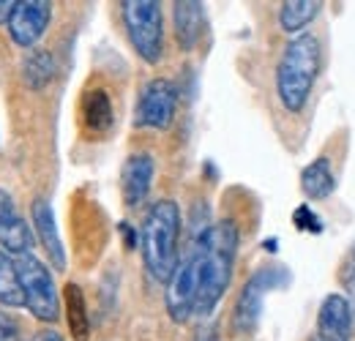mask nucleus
<instances>
[{
	"label": "nucleus",
	"mask_w": 355,
	"mask_h": 341,
	"mask_svg": "<svg viewBox=\"0 0 355 341\" xmlns=\"http://www.w3.org/2000/svg\"><path fill=\"white\" fill-rule=\"evenodd\" d=\"M238 256V224L232 218H222L208 224L186 252V259L194 273L197 306L194 317L205 320L216 311L224 292L232 281V268Z\"/></svg>",
	"instance_id": "obj_1"
},
{
	"label": "nucleus",
	"mask_w": 355,
	"mask_h": 341,
	"mask_svg": "<svg viewBox=\"0 0 355 341\" xmlns=\"http://www.w3.org/2000/svg\"><path fill=\"white\" fill-rule=\"evenodd\" d=\"M180 208L175 200H159L148 208L139 227L142 265L153 281L167 284L180 262Z\"/></svg>",
	"instance_id": "obj_2"
},
{
	"label": "nucleus",
	"mask_w": 355,
	"mask_h": 341,
	"mask_svg": "<svg viewBox=\"0 0 355 341\" xmlns=\"http://www.w3.org/2000/svg\"><path fill=\"white\" fill-rule=\"evenodd\" d=\"M322 66V46L311 33H301L284 46L276 66V96L290 115H301Z\"/></svg>",
	"instance_id": "obj_3"
},
{
	"label": "nucleus",
	"mask_w": 355,
	"mask_h": 341,
	"mask_svg": "<svg viewBox=\"0 0 355 341\" xmlns=\"http://www.w3.org/2000/svg\"><path fill=\"white\" fill-rule=\"evenodd\" d=\"M126 36L134 52L145 63H159L164 55V11L156 0H123L121 3Z\"/></svg>",
	"instance_id": "obj_4"
},
{
	"label": "nucleus",
	"mask_w": 355,
	"mask_h": 341,
	"mask_svg": "<svg viewBox=\"0 0 355 341\" xmlns=\"http://www.w3.org/2000/svg\"><path fill=\"white\" fill-rule=\"evenodd\" d=\"M14 268L22 284L25 308H31V314L42 322H55L60 317V295H58L52 270L33 252L14 256Z\"/></svg>",
	"instance_id": "obj_5"
},
{
	"label": "nucleus",
	"mask_w": 355,
	"mask_h": 341,
	"mask_svg": "<svg viewBox=\"0 0 355 341\" xmlns=\"http://www.w3.org/2000/svg\"><path fill=\"white\" fill-rule=\"evenodd\" d=\"M287 284V270L284 268H260L249 276V281L243 284L238 303H235V314H232V325L238 333H252L260 322L263 314V303L270 290Z\"/></svg>",
	"instance_id": "obj_6"
},
{
	"label": "nucleus",
	"mask_w": 355,
	"mask_h": 341,
	"mask_svg": "<svg viewBox=\"0 0 355 341\" xmlns=\"http://www.w3.org/2000/svg\"><path fill=\"white\" fill-rule=\"evenodd\" d=\"M175 110H178V87L170 80H164V77H156V80L145 82V87L139 90L137 110H134V123L142 128L164 131V128L173 126Z\"/></svg>",
	"instance_id": "obj_7"
},
{
	"label": "nucleus",
	"mask_w": 355,
	"mask_h": 341,
	"mask_svg": "<svg viewBox=\"0 0 355 341\" xmlns=\"http://www.w3.org/2000/svg\"><path fill=\"white\" fill-rule=\"evenodd\" d=\"M52 22V3L49 0H19L8 19V36L17 46L33 49L42 42Z\"/></svg>",
	"instance_id": "obj_8"
},
{
	"label": "nucleus",
	"mask_w": 355,
	"mask_h": 341,
	"mask_svg": "<svg viewBox=\"0 0 355 341\" xmlns=\"http://www.w3.org/2000/svg\"><path fill=\"white\" fill-rule=\"evenodd\" d=\"M353 328V308H350L347 298L339 292H331L320 303L311 341H350Z\"/></svg>",
	"instance_id": "obj_9"
},
{
	"label": "nucleus",
	"mask_w": 355,
	"mask_h": 341,
	"mask_svg": "<svg viewBox=\"0 0 355 341\" xmlns=\"http://www.w3.org/2000/svg\"><path fill=\"white\" fill-rule=\"evenodd\" d=\"M33 249V235L28 221L17 211V202L8 191L0 189V252L8 256L31 254Z\"/></svg>",
	"instance_id": "obj_10"
},
{
	"label": "nucleus",
	"mask_w": 355,
	"mask_h": 341,
	"mask_svg": "<svg viewBox=\"0 0 355 341\" xmlns=\"http://www.w3.org/2000/svg\"><path fill=\"white\" fill-rule=\"evenodd\" d=\"M153 175H156V161L150 153H132L123 164L121 172V189H123V200L129 208H139L153 186Z\"/></svg>",
	"instance_id": "obj_11"
},
{
	"label": "nucleus",
	"mask_w": 355,
	"mask_h": 341,
	"mask_svg": "<svg viewBox=\"0 0 355 341\" xmlns=\"http://www.w3.org/2000/svg\"><path fill=\"white\" fill-rule=\"evenodd\" d=\"M31 218H33L36 238H39V243L44 246L52 268H55V270H63V268H66L63 241H60V232H58V221H55V213H52V205L46 202L44 197H36V200H33V205H31Z\"/></svg>",
	"instance_id": "obj_12"
},
{
	"label": "nucleus",
	"mask_w": 355,
	"mask_h": 341,
	"mask_svg": "<svg viewBox=\"0 0 355 341\" xmlns=\"http://www.w3.org/2000/svg\"><path fill=\"white\" fill-rule=\"evenodd\" d=\"M173 25H175V39L180 44V49L191 52L205 33V6L197 0L173 3Z\"/></svg>",
	"instance_id": "obj_13"
},
{
	"label": "nucleus",
	"mask_w": 355,
	"mask_h": 341,
	"mask_svg": "<svg viewBox=\"0 0 355 341\" xmlns=\"http://www.w3.org/2000/svg\"><path fill=\"white\" fill-rule=\"evenodd\" d=\"M83 123L93 134H107L115 123V110H112V98L104 87L88 90L83 98Z\"/></svg>",
	"instance_id": "obj_14"
},
{
	"label": "nucleus",
	"mask_w": 355,
	"mask_h": 341,
	"mask_svg": "<svg viewBox=\"0 0 355 341\" xmlns=\"http://www.w3.org/2000/svg\"><path fill=\"white\" fill-rule=\"evenodd\" d=\"M301 189H304V194H306L309 200H325V197L334 194V189H336V175H334L331 161H328L325 156L314 159L311 164L304 167V172H301Z\"/></svg>",
	"instance_id": "obj_15"
},
{
	"label": "nucleus",
	"mask_w": 355,
	"mask_h": 341,
	"mask_svg": "<svg viewBox=\"0 0 355 341\" xmlns=\"http://www.w3.org/2000/svg\"><path fill=\"white\" fill-rule=\"evenodd\" d=\"M63 306H66V320H69V331L77 341H88L90 336V317L88 306H85V295L80 290V284L69 281L63 287Z\"/></svg>",
	"instance_id": "obj_16"
},
{
	"label": "nucleus",
	"mask_w": 355,
	"mask_h": 341,
	"mask_svg": "<svg viewBox=\"0 0 355 341\" xmlns=\"http://www.w3.org/2000/svg\"><path fill=\"white\" fill-rule=\"evenodd\" d=\"M22 82L31 87V90H44L52 77H55V58L49 49H31L25 58H22Z\"/></svg>",
	"instance_id": "obj_17"
},
{
	"label": "nucleus",
	"mask_w": 355,
	"mask_h": 341,
	"mask_svg": "<svg viewBox=\"0 0 355 341\" xmlns=\"http://www.w3.org/2000/svg\"><path fill=\"white\" fill-rule=\"evenodd\" d=\"M322 3L320 0H284L279 6V25L284 33H301L311 19L320 14Z\"/></svg>",
	"instance_id": "obj_18"
},
{
	"label": "nucleus",
	"mask_w": 355,
	"mask_h": 341,
	"mask_svg": "<svg viewBox=\"0 0 355 341\" xmlns=\"http://www.w3.org/2000/svg\"><path fill=\"white\" fill-rule=\"evenodd\" d=\"M0 306L6 308H22L25 306V295H22V284L14 268V259L0 252Z\"/></svg>",
	"instance_id": "obj_19"
},
{
	"label": "nucleus",
	"mask_w": 355,
	"mask_h": 341,
	"mask_svg": "<svg viewBox=\"0 0 355 341\" xmlns=\"http://www.w3.org/2000/svg\"><path fill=\"white\" fill-rule=\"evenodd\" d=\"M339 281L345 287V298L353 308V322H355V241L353 246L347 249V254L342 259V268H339Z\"/></svg>",
	"instance_id": "obj_20"
},
{
	"label": "nucleus",
	"mask_w": 355,
	"mask_h": 341,
	"mask_svg": "<svg viewBox=\"0 0 355 341\" xmlns=\"http://www.w3.org/2000/svg\"><path fill=\"white\" fill-rule=\"evenodd\" d=\"M0 341H25L19 320L8 311H0Z\"/></svg>",
	"instance_id": "obj_21"
},
{
	"label": "nucleus",
	"mask_w": 355,
	"mask_h": 341,
	"mask_svg": "<svg viewBox=\"0 0 355 341\" xmlns=\"http://www.w3.org/2000/svg\"><path fill=\"white\" fill-rule=\"evenodd\" d=\"M293 221L298 229H306V232H322V221L317 218V213L311 211L309 205H301L295 213H293Z\"/></svg>",
	"instance_id": "obj_22"
},
{
	"label": "nucleus",
	"mask_w": 355,
	"mask_h": 341,
	"mask_svg": "<svg viewBox=\"0 0 355 341\" xmlns=\"http://www.w3.org/2000/svg\"><path fill=\"white\" fill-rule=\"evenodd\" d=\"M121 235H123V241H126V246H129V249L139 246V232H134L132 224H121Z\"/></svg>",
	"instance_id": "obj_23"
},
{
	"label": "nucleus",
	"mask_w": 355,
	"mask_h": 341,
	"mask_svg": "<svg viewBox=\"0 0 355 341\" xmlns=\"http://www.w3.org/2000/svg\"><path fill=\"white\" fill-rule=\"evenodd\" d=\"M14 0H0V25H8L11 14H14Z\"/></svg>",
	"instance_id": "obj_24"
},
{
	"label": "nucleus",
	"mask_w": 355,
	"mask_h": 341,
	"mask_svg": "<svg viewBox=\"0 0 355 341\" xmlns=\"http://www.w3.org/2000/svg\"><path fill=\"white\" fill-rule=\"evenodd\" d=\"M31 341H63V336H60L58 331H52V328H44V331L33 333V339Z\"/></svg>",
	"instance_id": "obj_25"
},
{
	"label": "nucleus",
	"mask_w": 355,
	"mask_h": 341,
	"mask_svg": "<svg viewBox=\"0 0 355 341\" xmlns=\"http://www.w3.org/2000/svg\"><path fill=\"white\" fill-rule=\"evenodd\" d=\"M197 341H216V328H205V331H200Z\"/></svg>",
	"instance_id": "obj_26"
}]
</instances>
